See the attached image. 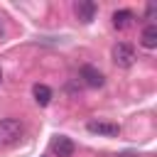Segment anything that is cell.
<instances>
[{
  "label": "cell",
  "mask_w": 157,
  "mask_h": 157,
  "mask_svg": "<svg viewBox=\"0 0 157 157\" xmlns=\"http://www.w3.org/2000/svg\"><path fill=\"white\" fill-rule=\"evenodd\" d=\"M22 137V123L15 118H2L0 120V147L15 145Z\"/></svg>",
  "instance_id": "6da1fadb"
},
{
  "label": "cell",
  "mask_w": 157,
  "mask_h": 157,
  "mask_svg": "<svg viewBox=\"0 0 157 157\" xmlns=\"http://www.w3.org/2000/svg\"><path fill=\"white\" fill-rule=\"evenodd\" d=\"M110 56H113V64L120 66V69H130V66L137 61V54H135V49H132L128 42H118V44L113 47Z\"/></svg>",
  "instance_id": "7a4b0ae2"
},
{
  "label": "cell",
  "mask_w": 157,
  "mask_h": 157,
  "mask_svg": "<svg viewBox=\"0 0 157 157\" xmlns=\"http://www.w3.org/2000/svg\"><path fill=\"white\" fill-rule=\"evenodd\" d=\"M78 78H81L88 88H101V86L105 83L103 71H101V69H96V66H91V64H83V66L78 69Z\"/></svg>",
  "instance_id": "3957f363"
},
{
  "label": "cell",
  "mask_w": 157,
  "mask_h": 157,
  "mask_svg": "<svg viewBox=\"0 0 157 157\" xmlns=\"http://www.w3.org/2000/svg\"><path fill=\"white\" fill-rule=\"evenodd\" d=\"M86 130L93 132V135L115 137V135L120 132V125H118V123H108V120H88V123H86Z\"/></svg>",
  "instance_id": "277c9868"
},
{
  "label": "cell",
  "mask_w": 157,
  "mask_h": 157,
  "mask_svg": "<svg viewBox=\"0 0 157 157\" xmlns=\"http://www.w3.org/2000/svg\"><path fill=\"white\" fill-rule=\"evenodd\" d=\"M74 150H76V145H74V140L66 137V135H56V137L52 140V152H54L56 157H71Z\"/></svg>",
  "instance_id": "5b68a950"
},
{
  "label": "cell",
  "mask_w": 157,
  "mask_h": 157,
  "mask_svg": "<svg viewBox=\"0 0 157 157\" xmlns=\"http://www.w3.org/2000/svg\"><path fill=\"white\" fill-rule=\"evenodd\" d=\"M96 2L93 0H78V2H74V12H76V17L83 22V25H88L93 17H96Z\"/></svg>",
  "instance_id": "8992f818"
},
{
  "label": "cell",
  "mask_w": 157,
  "mask_h": 157,
  "mask_svg": "<svg viewBox=\"0 0 157 157\" xmlns=\"http://www.w3.org/2000/svg\"><path fill=\"white\" fill-rule=\"evenodd\" d=\"M135 22V12L132 10H115L113 12V27L115 29H128Z\"/></svg>",
  "instance_id": "52a82bcc"
},
{
  "label": "cell",
  "mask_w": 157,
  "mask_h": 157,
  "mask_svg": "<svg viewBox=\"0 0 157 157\" xmlns=\"http://www.w3.org/2000/svg\"><path fill=\"white\" fill-rule=\"evenodd\" d=\"M140 44H142L145 49H157V25H155V22H150V25L142 29Z\"/></svg>",
  "instance_id": "ba28073f"
},
{
  "label": "cell",
  "mask_w": 157,
  "mask_h": 157,
  "mask_svg": "<svg viewBox=\"0 0 157 157\" xmlns=\"http://www.w3.org/2000/svg\"><path fill=\"white\" fill-rule=\"evenodd\" d=\"M32 96H34V101H37L39 105H49V101H52V88L44 86V83H34Z\"/></svg>",
  "instance_id": "9c48e42d"
},
{
  "label": "cell",
  "mask_w": 157,
  "mask_h": 157,
  "mask_svg": "<svg viewBox=\"0 0 157 157\" xmlns=\"http://www.w3.org/2000/svg\"><path fill=\"white\" fill-rule=\"evenodd\" d=\"M155 12H157V2H150V5L145 7V20H152Z\"/></svg>",
  "instance_id": "30bf717a"
},
{
  "label": "cell",
  "mask_w": 157,
  "mask_h": 157,
  "mask_svg": "<svg viewBox=\"0 0 157 157\" xmlns=\"http://www.w3.org/2000/svg\"><path fill=\"white\" fill-rule=\"evenodd\" d=\"M5 34V17H2V12H0V37Z\"/></svg>",
  "instance_id": "8fae6325"
},
{
  "label": "cell",
  "mask_w": 157,
  "mask_h": 157,
  "mask_svg": "<svg viewBox=\"0 0 157 157\" xmlns=\"http://www.w3.org/2000/svg\"><path fill=\"white\" fill-rule=\"evenodd\" d=\"M0 81H2V71H0Z\"/></svg>",
  "instance_id": "7c38bea8"
}]
</instances>
